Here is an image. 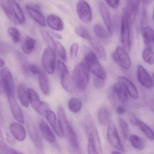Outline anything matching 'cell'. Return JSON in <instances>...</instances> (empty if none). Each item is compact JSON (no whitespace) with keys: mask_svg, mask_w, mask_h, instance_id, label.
<instances>
[{"mask_svg":"<svg viewBox=\"0 0 154 154\" xmlns=\"http://www.w3.org/2000/svg\"><path fill=\"white\" fill-rule=\"evenodd\" d=\"M0 150L3 152L5 154H18L20 153L10 148L7 146L6 145L0 143Z\"/></svg>","mask_w":154,"mask_h":154,"instance_id":"obj_46","label":"cell"},{"mask_svg":"<svg viewBox=\"0 0 154 154\" xmlns=\"http://www.w3.org/2000/svg\"><path fill=\"white\" fill-rule=\"evenodd\" d=\"M52 35L54 37H55V38H57L58 39H62V36H61V35H60V34H58L57 33H56L52 32Z\"/></svg>","mask_w":154,"mask_h":154,"instance_id":"obj_55","label":"cell"},{"mask_svg":"<svg viewBox=\"0 0 154 154\" xmlns=\"http://www.w3.org/2000/svg\"><path fill=\"white\" fill-rule=\"evenodd\" d=\"M86 61L88 64L90 70L92 72L95 77L102 79H106V71L99 62L97 58Z\"/></svg>","mask_w":154,"mask_h":154,"instance_id":"obj_16","label":"cell"},{"mask_svg":"<svg viewBox=\"0 0 154 154\" xmlns=\"http://www.w3.org/2000/svg\"><path fill=\"white\" fill-rule=\"evenodd\" d=\"M6 138H7V141H8L9 143H10L11 144H13L14 143V141L12 137L9 134H6Z\"/></svg>","mask_w":154,"mask_h":154,"instance_id":"obj_54","label":"cell"},{"mask_svg":"<svg viewBox=\"0 0 154 154\" xmlns=\"http://www.w3.org/2000/svg\"><path fill=\"white\" fill-rule=\"evenodd\" d=\"M137 75L138 81L143 86L148 89L152 88L153 87V79L142 65L137 66Z\"/></svg>","mask_w":154,"mask_h":154,"instance_id":"obj_11","label":"cell"},{"mask_svg":"<svg viewBox=\"0 0 154 154\" xmlns=\"http://www.w3.org/2000/svg\"><path fill=\"white\" fill-rule=\"evenodd\" d=\"M61 84L65 90L68 92L73 93L77 88L74 77L70 75L69 72L60 76Z\"/></svg>","mask_w":154,"mask_h":154,"instance_id":"obj_19","label":"cell"},{"mask_svg":"<svg viewBox=\"0 0 154 154\" xmlns=\"http://www.w3.org/2000/svg\"><path fill=\"white\" fill-rule=\"evenodd\" d=\"M141 2V0H127L126 8L125 10L131 25L135 20Z\"/></svg>","mask_w":154,"mask_h":154,"instance_id":"obj_12","label":"cell"},{"mask_svg":"<svg viewBox=\"0 0 154 154\" xmlns=\"http://www.w3.org/2000/svg\"><path fill=\"white\" fill-rule=\"evenodd\" d=\"M86 134L88 137L87 151L89 154L102 153L101 143L96 125L90 115L86 118L85 124Z\"/></svg>","mask_w":154,"mask_h":154,"instance_id":"obj_1","label":"cell"},{"mask_svg":"<svg viewBox=\"0 0 154 154\" xmlns=\"http://www.w3.org/2000/svg\"><path fill=\"white\" fill-rule=\"evenodd\" d=\"M89 41L91 47L97 56L101 60L106 61L107 58L106 52L103 44L96 39L91 38Z\"/></svg>","mask_w":154,"mask_h":154,"instance_id":"obj_25","label":"cell"},{"mask_svg":"<svg viewBox=\"0 0 154 154\" xmlns=\"http://www.w3.org/2000/svg\"><path fill=\"white\" fill-rule=\"evenodd\" d=\"M44 115L57 135L61 138L64 137L65 135V131L58 117L55 113L49 109L47 110Z\"/></svg>","mask_w":154,"mask_h":154,"instance_id":"obj_10","label":"cell"},{"mask_svg":"<svg viewBox=\"0 0 154 154\" xmlns=\"http://www.w3.org/2000/svg\"><path fill=\"white\" fill-rule=\"evenodd\" d=\"M99 7L100 12L104 21V23L106 27L107 31L108 32L109 35L112 36L114 32V27L109 12L106 6L103 2H100V3Z\"/></svg>","mask_w":154,"mask_h":154,"instance_id":"obj_14","label":"cell"},{"mask_svg":"<svg viewBox=\"0 0 154 154\" xmlns=\"http://www.w3.org/2000/svg\"><path fill=\"white\" fill-rule=\"evenodd\" d=\"M119 81L122 83L125 86L128 96L133 99H138L139 93L135 85L127 78L120 77H119Z\"/></svg>","mask_w":154,"mask_h":154,"instance_id":"obj_20","label":"cell"},{"mask_svg":"<svg viewBox=\"0 0 154 154\" xmlns=\"http://www.w3.org/2000/svg\"><path fill=\"white\" fill-rule=\"evenodd\" d=\"M128 120L132 125L134 126H137L138 119L134 113H129L128 114Z\"/></svg>","mask_w":154,"mask_h":154,"instance_id":"obj_50","label":"cell"},{"mask_svg":"<svg viewBox=\"0 0 154 154\" xmlns=\"http://www.w3.org/2000/svg\"><path fill=\"white\" fill-rule=\"evenodd\" d=\"M151 108L152 111H154V102H152L151 104Z\"/></svg>","mask_w":154,"mask_h":154,"instance_id":"obj_58","label":"cell"},{"mask_svg":"<svg viewBox=\"0 0 154 154\" xmlns=\"http://www.w3.org/2000/svg\"><path fill=\"white\" fill-rule=\"evenodd\" d=\"M57 112L58 117L64 130V128L69 124V123L68 120L65 109L62 106H59L58 107Z\"/></svg>","mask_w":154,"mask_h":154,"instance_id":"obj_40","label":"cell"},{"mask_svg":"<svg viewBox=\"0 0 154 154\" xmlns=\"http://www.w3.org/2000/svg\"><path fill=\"white\" fill-rule=\"evenodd\" d=\"M7 33L14 43H19L20 42L21 35L17 28L11 27L8 28Z\"/></svg>","mask_w":154,"mask_h":154,"instance_id":"obj_41","label":"cell"},{"mask_svg":"<svg viewBox=\"0 0 154 154\" xmlns=\"http://www.w3.org/2000/svg\"><path fill=\"white\" fill-rule=\"evenodd\" d=\"M107 3L114 9H117L119 7V0H106Z\"/></svg>","mask_w":154,"mask_h":154,"instance_id":"obj_52","label":"cell"},{"mask_svg":"<svg viewBox=\"0 0 154 154\" xmlns=\"http://www.w3.org/2000/svg\"><path fill=\"white\" fill-rule=\"evenodd\" d=\"M82 106L81 101L77 98H72L69 101V109L73 113H78L81 109Z\"/></svg>","mask_w":154,"mask_h":154,"instance_id":"obj_36","label":"cell"},{"mask_svg":"<svg viewBox=\"0 0 154 154\" xmlns=\"http://www.w3.org/2000/svg\"><path fill=\"white\" fill-rule=\"evenodd\" d=\"M1 5L2 8L5 14L7 16L9 20L14 24H18V22L17 21L15 17H14L12 11L11 10V8L9 6V4L6 0H2L1 1Z\"/></svg>","mask_w":154,"mask_h":154,"instance_id":"obj_34","label":"cell"},{"mask_svg":"<svg viewBox=\"0 0 154 154\" xmlns=\"http://www.w3.org/2000/svg\"><path fill=\"white\" fill-rule=\"evenodd\" d=\"M114 62L123 69L128 70L131 68L132 61L128 52L123 47L117 46L112 53Z\"/></svg>","mask_w":154,"mask_h":154,"instance_id":"obj_4","label":"cell"},{"mask_svg":"<svg viewBox=\"0 0 154 154\" xmlns=\"http://www.w3.org/2000/svg\"><path fill=\"white\" fill-rule=\"evenodd\" d=\"M27 93L29 103L32 107L40 115H44L47 110L49 109L48 104L41 100L39 96L34 90L28 89Z\"/></svg>","mask_w":154,"mask_h":154,"instance_id":"obj_7","label":"cell"},{"mask_svg":"<svg viewBox=\"0 0 154 154\" xmlns=\"http://www.w3.org/2000/svg\"><path fill=\"white\" fill-rule=\"evenodd\" d=\"M42 62L46 72L49 75H53L56 67V56L53 48L49 47L45 49L42 57Z\"/></svg>","mask_w":154,"mask_h":154,"instance_id":"obj_5","label":"cell"},{"mask_svg":"<svg viewBox=\"0 0 154 154\" xmlns=\"http://www.w3.org/2000/svg\"><path fill=\"white\" fill-rule=\"evenodd\" d=\"M14 17L20 24L24 23L25 17L20 5L15 0H6Z\"/></svg>","mask_w":154,"mask_h":154,"instance_id":"obj_23","label":"cell"},{"mask_svg":"<svg viewBox=\"0 0 154 154\" xmlns=\"http://www.w3.org/2000/svg\"><path fill=\"white\" fill-rule=\"evenodd\" d=\"M93 85L97 89L102 88L105 86V80L95 77L93 78Z\"/></svg>","mask_w":154,"mask_h":154,"instance_id":"obj_49","label":"cell"},{"mask_svg":"<svg viewBox=\"0 0 154 154\" xmlns=\"http://www.w3.org/2000/svg\"><path fill=\"white\" fill-rule=\"evenodd\" d=\"M38 75L39 84L41 90L44 95H48L50 92V86L48 76L45 72L42 70Z\"/></svg>","mask_w":154,"mask_h":154,"instance_id":"obj_28","label":"cell"},{"mask_svg":"<svg viewBox=\"0 0 154 154\" xmlns=\"http://www.w3.org/2000/svg\"><path fill=\"white\" fill-rule=\"evenodd\" d=\"M109 114L108 110L106 108H102L99 111L98 119L101 125L106 126L109 121Z\"/></svg>","mask_w":154,"mask_h":154,"instance_id":"obj_35","label":"cell"},{"mask_svg":"<svg viewBox=\"0 0 154 154\" xmlns=\"http://www.w3.org/2000/svg\"><path fill=\"white\" fill-rule=\"evenodd\" d=\"M11 134L14 138L19 142L25 140L26 137V131L24 127L18 123H13L9 127Z\"/></svg>","mask_w":154,"mask_h":154,"instance_id":"obj_21","label":"cell"},{"mask_svg":"<svg viewBox=\"0 0 154 154\" xmlns=\"http://www.w3.org/2000/svg\"><path fill=\"white\" fill-rule=\"evenodd\" d=\"M137 126L147 138L152 141L154 140V131L147 124L138 119Z\"/></svg>","mask_w":154,"mask_h":154,"instance_id":"obj_33","label":"cell"},{"mask_svg":"<svg viewBox=\"0 0 154 154\" xmlns=\"http://www.w3.org/2000/svg\"><path fill=\"white\" fill-rule=\"evenodd\" d=\"M129 141L132 146L136 150L143 151L145 148L146 146L145 141L137 135L130 136Z\"/></svg>","mask_w":154,"mask_h":154,"instance_id":"obj_30","label":"cell"},{"mask_svg":"<svg viewBox=\"0 0 154 154\" xmlns=\"http://www.w3.org/2000/svg\"><path fill=\"white\" fill-rule=\"evenodd\" d=\"M36 45V41L34 39L30 37H27L22 45V49L25 54H30L33 52Z\"/></svg>","mask_w":154,"mask_h":154,"instance_id":"obj_32","label":"cell"},{"mask_svg":"<svg viewBox=\"0 0 154 154\" xmlns=\"http://www.w3.org/2000/svg\"><path fill=\"white\" fill-rule=\"evenodd\" d=\"M152 17L153 20V21H154V7L153 8V10Z\"/></svg>","mask_w":154,"mask_h":154,"instance_id":"obj_59","label":"cell"},{"mask_svg":"<svg viewBox=\"0 0 154 154\" xmlns=\"http://www.w3.org/2000/svg\"><path fill=\"white\" fill-rule=\"evenodd\" d=\"M25 8L30 16L38 24L42 27L46 26L45 17L38 9L29 5H26Z\"/></svg>","mask_w":154,"mask_h":154,"instance_id":"obj_22","label":"cell"},{"mask_svg":"<svg viewBox=\"0 0 154 154\" xmlns=\"http://www.w3.org/2000/svg\"><path fill=\"white\" fill-rule=\"evenodd\" d=\"M122 152H121L120 151L117 150V151H114L112 152V154H121Z\"/></svg>","mask_w":154,"mask_h":154,"instance_id":"obj_57","label":"cell"},{"mask_svg":"<svg viewBox=\"0 0 154 154\" xmlns=\"http://www.w3.org/2000/svg\"><path fill=\"white\" fill-rule=\"evenodd\" d=\"M28 130L30 137L35 146L39 150L42 151L43 149V143L37 127L32 122H28Z\"/></svg>","mask_w":154,"mask_h":154,"instance_id":"obj_17","label":"cell"},{"mask_svg":"<svg viewBox=\"0 0 154 154\" xmlns=\"http://www.w3.org/2000/svg\"><path fill=\"white\" fill-rule=\"evenodd\" d=\"M141 32L146 48L153 49L154 46V31L152 28L146 25L141 26Z\"/></svg>","mask_w":154,"mask_h":154,"instance_id":"obj_15","label":"cell"},{"mask_svg":"<svg viewBox=\"0 0 154 154\" xmlns=\"http://www.w3.org/2000/svg\"><path fill=\"white\" fill-rule=\"evenodd\" d=\"M1 79H0V86H1Z\"/></svg>","mask_w":154,"mask_h":154,"instance_id":"obj_61","label":"cell"},{"mask_svg":"<svg viewBox=\"0 0 154 154\" xmlns=\"http://www.w3.org/2000/svg\"><path fill=\"white\" fill-rule=\"evenodd\" d=\"M119 124L123 138L125 139H127L129 135V127L127 123L124 119L119 118Z\"/></svg>","mask_w":154,"mask_h":154,"instance_id":"obj_43","label":"cell"},{"mask_svg":"<svg viewBox=\"0 0 154 154\" xmlns=\"http://www.w3.org/2000/svg\"><path fill=\"white\" fill-rule=\"evenodd\" d=\"M142 57L144 61L150 65L154 64V52L153 49L146 48L143 52Z\"/></svg>","mask_w":154,"mask_h":154,"instance_id":"obj_38","label":"cell"},{"mask_svg":"<svg viewBox=\"0 0 154 154\" xmlns=\"http://www.w3.org/2000/svg\"><path fill=\"white\" fill-rule=\"evenodd\" d=\"M94 33L97 37L101 39L106 40L109 37V33L105 28L100 24H96L93 28Z\"/></svg>","mask_w":154,"mask_h":154,"instance_id":"obj_37","label":"cell"},{"mask_svg":"<svg viewBox=\"0 0 154 154\" xmlns=\"http://www.w3.org/2000/svg\"><path fill=\"white\" fill-rule=\"evenodd\" d=\"M18 95L19 100L22 105L24 107L28 108L30 103L28 98L27 90L24 84H20L18 86Z\"/></svg>","mask_w":154,"mask_h":154,"instance_id":"obj_29","label":"cell"},{"mask_svg":"<svg viewBox=\"0 0 154 154\" xmlns=\"http://www.w3.org/2000/svg\"><path fill=\"white\" fill-rule=\"evenodd\" d=\"M5 63V62L4 60L3 59L0 58V68H3L4 66Z\"/></svg>","mask_w":154,"mask_h":154,"instance_id":"obj_56","label":"cell"},{"mask_svg":"<svg viewBox=\"0 0 154 154\" xmlns=\"http://www.w3.org/2000/svg\"><path fill=\"white\" fill-rule=\"evenodd\" d=\"M126 110L124 107L122 106H119L116 108V112L119 115H123L125 114Z\"/></svg>","mask_w":154,"mask_h":154,"instance_id":"obj_53","label":"cell"},{"mask_svg":"<svg viewBox=\"0 0 154 154\" xmlns=\"http://www.w3.org/2000/svg\"><path fill=\"white\" fill-rule=\"evenodd\" d=\"M107 137L109 143L112 147L121 152H125V149L122 145L117 129L113 121H109L108 123Z\"/></svg>","mask_w":154,"mask_h":154,"instance_id":"obj_6","label":"cell"},{"mask_svg":"<svg viewBox=\"0 0 154 154\" xmlns=\"http://www.w3.org/2000/svg\"><path fill=\"white\" fill-rule=\"evenodd\" d=\"M41 33L43 39L49 45V47H51V48L54 47L56 41L54 40L51 35L47 31L44 30H42Z\"/></svg>","mask_w":154,"mask_h":154,"instance_id":"obj_44","label":"cell"},{"mask_svg":"<svg viewBox=\"0 0 154 154\" xmlns=\"http://www.w3.org/2000/svg\"><path fill=\"white\" fill-rule=\"evenodd\" d=\"M9 105L11 110L12 114L14 119L20 124L24 123V116L19 106L15 99L14 95L8 96Z\"/></svg>","mask_w":154,"mask_h":154,"instance_id":"obj_13","label":"cell"},{"mask_svg":"<svg viewBox=\"0 0 154 154\" xmlns=\"http://www.w3.org/2000/svg\"><path fill=\"white\" fill-rule=\"evenodd\" d=\"M16 56L20 63L23 73L25 76H29L30 73L29 71L30 65L27 59L23 54L20 52H16Z\"/></svg>","mask_w":154,"mask_h":154,"instance_id":"obj_31","label":"cell"},{"mask_svg":"<svg viewBox=\"0 0 154 154\" xmlns=\"http://www.w3.org/2000/svg\"><path fill=\"white\" fill-rule=\"evenodd\" d=\"M130 26L125 10L124 8L121 22V42L123 48L128 52H130L131 49Z\"/></svg>","mask_w":154,"mask_h":154,"instance_id":"obj_3","label":"cell"},{"mask_svg":"<svg viewBox=\"0 0 154 154\" xmlns=\"http://www.w3.org/2000/svg\"><path fill=\"white\" fill-rule=\"evenodd\" d=\"M77 14L83 22L89 23L92 20V11L89 5L85 0H79L76 5Z\"/></svg>","mask_w":154,"mask_h":154,"instance_id":"obj_9","label":"cell"},{"mask_svg":"<svg viewBox=\"0 0 154 154\" xmlns=\"http://www.w3.org/2000/svg\"><path fill=\"white\" fill-rule=\"evenodd\" d=\"M152 77H153V79L154 80V72L153 73Z\"/></svg>","mask_w":154,"mask_h":154,"instance_id":"obj_60","label":"cell"},{"mask_svg":"<svg viewBox=\"0 0 154 154\" xmlns=\"http://www.w3.org/2000/svg\"><path fill=\"white\" fill-rule=\"evenodd\" d=\"M41 69L38 66L35 64L30 65L29 71L31 73L34 75H38L40 72Z\"/></svg>","mask_w":154,"mask_h":154,"instance_id":"obj_51","label":"cell"},{"mask_svg":"<svg viewBox=\"0 0 154 154\" xmlns=\"http://www.w3.org/2000/svg\"><path fill=\"white\" fill-rule=\"evenodd\" d=\"M47 23L49 27L54 30L61 31L64 29V23L62 19L55 14L49 15L47 19Z\"/></svg>","mask_w":154,"mask_h":154,"instance_id":"obj_26","label":"cell"},{"mask_svg":"<svg viewBox=\"0 0 154 154\" xmlns=\"http://www.w3.org/2000/svg\"><path fill=\"white\" fill-rule=\"evenodd\" d=\"M89 67L86 61L83 60L78 64L74 71V78L77 88L83 91L86 89L89 79Z\"/></svg>","mask_w":154,"mask_h":154,"instance_id":"obj_2","label":"cell"},{"mask_svg":"<svg viewBox=\"0 0 154 154\" xmlns=\"http://www.w3.org/2000/svg\"><path fill=\"white\" fill-rule=\"evenodd\" d=\"M79 50V45L78 43H74L70 47V53L71 58L73 59L76 58L78 57Z\"/></svg>","mask_w":154,"mask_h":154,"instance_id":"obj_48","label":"cell"},{"mask_svg":"<svg viewBox=\"0 0 154 154\" xmlns=\"http://www.w3.org/2000/svg\"><path fill=\"white\" fill-rule=\"evenodd\" d=\"M56 66H57V69L60 76L69 72L66 66L63 61L60 60L58 61Z\"/></svg>","mask_w":154,"mask_h":154,"instance_id":"obj_45","label":"cell"},{"mask_svg":"<svg viewBox=\"0 0 154 154\" xmlns=\"http://www.w3.org/2000/svg\"><path fill=\"white\" fill-rule=\"evenodd\" d=\"M75 32L78 36L82 39L90 40L91 39L88 30L82 26H79L75 29Z\"/></svg>","mask_w":154,"mask_h":154,"instance_id":"obj_42","label":"cell"},{"mask_svg":"<svg viewBox=\"0 0 154 154\" xmlns=\"http://www.w3.org/2000/svg\"><path fill=\"white\" fill-rule=\"evenodd\" d=\"M54 48L58 57L63 61L66 62L67 60L66 52L62 44L60 42L56 41Z\"/></svg>","mask_w":154,"mask_h":154,"instance_id":"obj_39","label":"cell"},{"mask_svg":"<svg viewBox=\"0 0 154 154\" xmlns=\"http://www.w3.org/2000/svg\"><path fill=\"white\" fill-rule=\"evenodd\" d=\"M39 127L41 133L45 140L50 143H54L56 142L55 135L49 127L44 120L42 119L40 120Z\"/></svg>","mask_w":154,"mask_h":154,"instance_id":"obj_24","label":"cell"},{"mask_svg":"<svg viewBox=\"0 0 154 154\" xmlns=\"http://www.w3.org/2000/svg\"><path fill=\"white\" fill-rule=\"evenodd\" d=\"M1 78L4 89L8 96L14 95V84L13 78L10 70L6 67L1 70Z\"/></svg>","mask_w":154,"mask_h":154,"instance_id":"obj_8","label":"cell"},{"mask_svg":"<svg viewBox=\"0 0 154 154\" xmlns=\"http://www.w3.org/2000/svg\"><path fill=\"white\" fill-rule=\"evenodd\" d=\"M65 134H66L68 138L70 146L73 150L78 152L80 151L78 137L72 126L69 124L64 129Z\"/></svg>","mask_w":154,"mask_h":154,"instance_id":"obj_18","label":"cell"},{"mask_svg":"<svg viewBox=\"0 0 154 154\" xmlns=\"http://www.w3.org/2000/svg\"><path fill=\"white\" fill-rule=\"evenodd\" d=\"M11 46L9 43L4 42H0V55L6 54L10 51Z\"/></svg>","mask_w":154,"mask_h":154,"instance_id":"obj_47","label":"cell"},{"mask_svg":"<svg viewBox=\"0 0 154 154\" xmlns=\"http://www.w3.org/2000/svg\"><path fill=\"white\" fill-rule=\"evenodd\" d=\"M112 90L121 102L125 103L127 101L128 99V94L125 86L120 81L114 84Z\"/></svg>","mask_w":154,"mask_h":154,"instance_id":"obj_27","label":"cell"}]
</instances>
